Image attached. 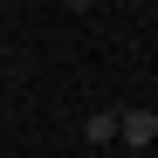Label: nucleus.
Returning a JSON list of instances; mask_svg holds the SVG:
<instances>
[{"label": "nucleus", "mask_w": 158, "mask_h": 158, "mask_svg": "<svg viewBox=\"0 0 158 158\" xmlns=\"http://www.w3.org/2000/svg\"><path fill=\"white\" fill-rule=\"evenodd\" d=\"M117 138H124V144H151V138H158V110H131V117H117Z\"/></svg>", "instance_id": "nucleus-1"}, {"label": "nucleus", "mask_w": 158, "mask_h": 158, "mask_svg": "<svg viewBox=\"0 0 158 158\" xmlns=\"http://www.w3.org/2000/svg\"><path fill=\"white\" fill-rule=\"evenodd\" d=\"M83 138H89V144H110V138H117V110H96V117L83 124Z\"/></svg>", "instance_id": "nucleus-2"}, {"label": "nucleus", "mask_w": 158, "mask_h": 158, "mask_svg": "<svg viewBox=\"0 0 158 158\" xmlns=\"http://www.w3.org/2000/svg\"><path fill=\"white\" fill-rule=\"evenodd\" d=\"M69 7H96V0H69Z\"/></svg>", "instance_id": "nucleus-3"}]
</instances>
